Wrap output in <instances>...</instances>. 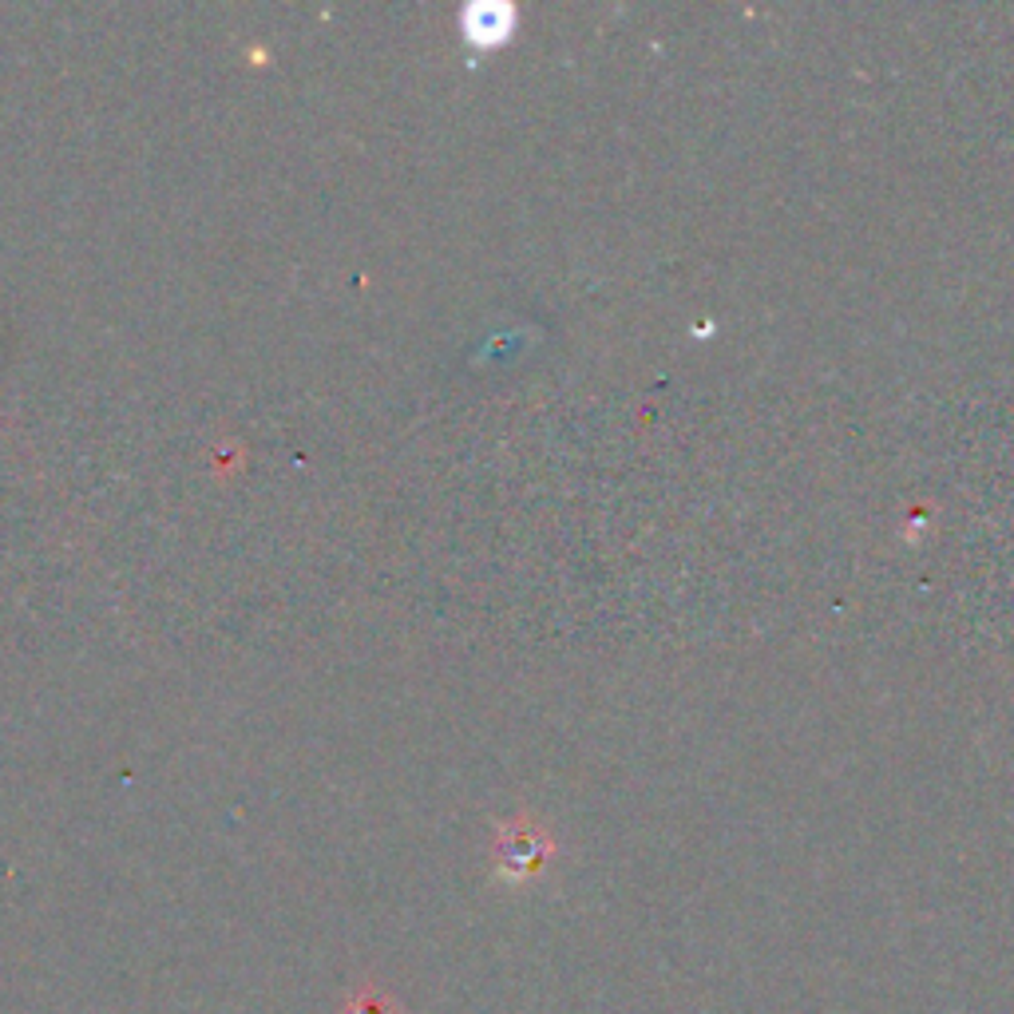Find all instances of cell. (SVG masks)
<instances>
[{
	"mask_svg": "<svg viewBox=\"0 0 1014 1014\" xmlns=\"http://www.w3.org/2000/svg\"><path fill=\"white\" fill-rule=\"evenodd\" d=\"M345 1014H401V1011L393 1006V999H389V994L365 991V994H357V999H353Z\"/></svg>",
	"mask_w": 1014,
	"mask_h": 1014,
	"instance_id": "6da1fadb",
	"label": "cell"
}]
</instances>
